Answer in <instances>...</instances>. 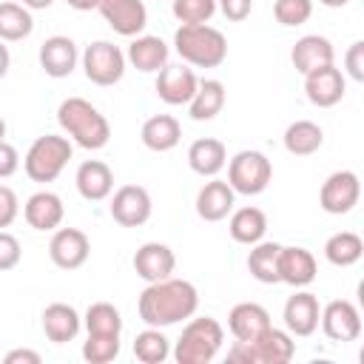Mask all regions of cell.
<instances>
[{
	"label": "cell",
	"instance_id": "obj_27",
	"mask_svg": "<svg viewBox=\"0 0 364 364\" xmlns=\"http://www.w3.org/2000/svg\"><path fill=\"white\" fill-rule=\"evenodd\" d=\"M142 145L148 151H156V154H165V151H173L182 139V125L176 117L171 114H154L142 122Z\"/></svg>",
	"mask_w": 364,
	"mask_h": 364
},
{
	"label": "cell",
	"instance_id": "obj_18",
	"mask_svg": "<svg viewBox=\"0 0 364 364\" xmlns=\"http://www.w3.org/2000/svg\"><path fill=\"white\" fill-rule=\"evenodd\" d=\"M176 270V256L168 245L162 242H145L136 247L134 253V273L142 279V282H159V279H168L173 276Z\"/></svg>",
	"mask_w": 364,
	"mask_h": 364
},
{
	"label": "cell",
	"instance_id": "obj_24",
	"mask_svg": "<svg viewBox=\"0 0 364 364\" xmlns=\"http://www.w3.org/2000/svg\"><path fill=\"white\" fill-rule=\"evenodd\" d=\"M74 182L85 202H102L114 193V171L102 159H85L77 168Z\"/></svg>",
	"mask_w": 364,
	"mask_h": 364
},
{
	"label": "cell",
	"instance_id": "obj_3",
	"mask_svg": "<svg viewBox=\"0 0 364 364\" xmlns=\"http://www.w3.org/2000/svg\"><path fill=\"white\" fill-rule=\"evenodd\" d=\"M173 48L191 68H219L228 60V40L208 23H182L173 31Z\"/></svg>",
	"mask_w": 364,
	"mask_h": 364
},
{
	"label": "cell",
	"instance_id": "obj_29",
	"mask_svg": "<svg viewBox=\"0 0 364 364\" xmlns=\"http://www.w3.org/2000/svg\"><path fill=\"white\" fill-rule=\"evenodd\" d=\"M228 230H230V239L239 242V245H256L264 239L267 233V216L262 208L256 205H245L239 210H230V222H228Z\"/></svg>",
	"mask_w": 364,
	"mask_h": 364
},
{
	"label": "cell",
	"instance_id": "obj_21",
	"mask_svg": "<svg viewBox=\"0 0 364 364\" xmlns=\"http://www.w3.org/2000/svg\"><path fill=\"white\" fill-rule=\"evenodd\" d=\"M336 60V48L327 37L321 34H304L293 43L290 48V63L299 74H310L313 68H321V65H330Z\"/></svg>",
	"mask_w": 364,
	"mask_h": 364
},
{
	"label": "cell",
	"instance_id": "obj_35",
	"mask_svg": "<svg viewBox=\"0 0 364 364\" xmlns=\"http://www.w3.org/2000/svg\"><path fill=\"white\" fill-rule=\"evenodd\" d=\"M82 324L88 333H102V336H122V316L111 301H94L88 304Z\"/></svg>",
	"mask_w": 364,
	"mask_h": 364
},
{
	"label": "cell",
	"instance_id": "obj_8",
	"mask_svg": "<svg viewBox=\"0 0 364 364\" xmlns=\"http://www.w3.org/2000/svg\"><path fill=\"white\" fill-rule=\"evenodd\" d=\"M82 71H85V80L94 82V85H117L125 74V51L119 46H114L111 40H97L91 46H85L82 51Z\"/></svg>",
	"mask_w": 364,
	"mask_h": 364
},
{
	"label": "cell",
	"instance_id": "obj_32",
	"mask_svg": "<svg viewBox=\"0 0 364 364\" xmlns=\"http://www.w3.org/2000/svg\"><path fill=\"white\" fill-rule=\"evenodd\" d=\"M279 242H256L247 253V270L262 284H279Z\"/></svg>",
	"mask_w": 364,
	"mask_h": 364
},
{
	"label": "cell",
	"instance_id": "obj_11",
	"mask_svg": "<svg viewBox=\"0 0 364 364\" xmlns=\"http://www.w3.org/2000/svg\"><path fill=\"white\" fill-rule=\"evenodd\" d=\"M318 324H321V333L330 338V341H338V344H347V341H355L361 336V313L353 301L347 299H333L321 307V316H318Z\"/></svg>",
	"mask_w": 364,
	"mask_h": 364
},
{
	"label": "cell",
	"instance_id": "obj_37",
	"mask_svg": "<svg viewBox=\"0 0 364 364\" xmlns=\"http://www.w3.org/2000/svg\"><path fill=\"white\" fill-rule=\"evenodd\" d=\"M119 355V336H102V333H88L82 341V358L88 364H108Z\"/></svg>",
	"mask_w": 364,
	"mask_h": 364
},
{
	"label": "cell",
	"instance_id": "obj_13",
	"mask_svg": "<svg viewBox=\"0 0 364 364\" xmlns=\"http://www.w3.org/2000/svg\"><path fill=\"white\" fill-rule=\"evenodd\" d=\"M344 91H347V80H344V71L336 68V63L304 74V94H307L310 105H316V108L338 105L344 100Z\"/></svg>",
	"mask_w": 364,
	"mask_h": 364
},
{
	"label": "cell",
	"instance_id": "obj_26",
	"mask_svg": "<svg viewBox=\"0 0 364 364\" xmlns=\"http://www.w3.org/2000/svg\"><path fill=\"white\" fill-rule=\"evenodd\" d=\"M168 43L156 34H136L125 51V60L136 68V71H145V74H156L165 63H168Z\"/></svg>",
	"mask_w": 364,
	"mask_h": 364
},
{
	"label": "cell",
	"instance_id": "obj_40",
	"mask_svg": "<svg viewBox=\"0 0 364 364\" xmlns=\"http://www.w3.org/2000/svg\"><path fill=\"white\" fill-rule=\"evenodd\" d=\"M23 259V247H20V239L9 230H0V273L6 270H14Z\"/></svg>",
	"mask_w": 364,
	"mask_h": 364
},
{
	"label": "cell",
	"instance_id": "obj_16",
	"mask_svg": "<svg viewBox=\"0 0 364 364\" xmlns=\"http://www.w3.org/2000/svg\"><path fill=\"white\" fill-rule=\"evenodd\" d=\"M97 11L122 37H136L148 26V9L142 0H97Z\"/></svg>",
	"mask_w": 364,
	"mask_h": 364
},
{
	"label": "cell",
	"instance_id": "obj_4",
	"mask_svg": "<svg viewBox=\"0 0 364 364\" xmlns=\"http://www.w3.org/2000/svg\"><path fill=\"white\" fill-rule=\"evenodd\" d=\"M222 341L225 330L213 316H191L173 344V358L176 364H208L222 350Z\"/></svg>",
	"mask_w": 364,
	"mask_h": 364
},
{
	"label": "cell",
	"instance_id": "obj_49",
	"mask_svg": "<svg viewBox=\"0 0 364 364\" xmlns=\"http://www.w3.org/2000/svg\"><path fill=\"white\" fill-rule=\"evenodd\" d=\"M321 6H327V9H341V6H347L350 0H318Z\"/></svg>",
	"mask_w": 364,
	"mask_h": 364
},
{
	"label": "cell",
	"instance_id": "obj_30",
	"mask_svg": "<svg viewBox=\"0 0 364 364\" xmlns=\"http://www.w3.org/2000/svg\"><path fill=\"white\" fill-rule=\"evenodd\" d=\"M225 100H228V94H225V85L219 80H199V85L188 102V114L196 122H208L216 114H222Z\"/></svg>",
	"mask_w": 364,
	"mask_h": 364
},
{
	"label": "cell",
	"instance_id": "obj_50",
	"mask_svg": "<svg viewBox=\"0 0 364 364\" xmlns=\"http://www.w3.org/2000/svg\"><path fill=\"white\" fill-rule=\"evenodd\" d=\"M0 139H6V119L0 117Z\"/></svg>",
	"mask_w": 364,
	"mask_h": 364
},
{
	"label": "cell",
	"instance_id": "obj_48",
	"mask_svg": "<svg viewBox=\"0 0 364 364\" xmlns=\"http://www.w3.org/2000/svg\"><path fill=\"white\" fill-rule=\"evenodd\" d=\"M20 3H23L28 11H40V9H48L54 0H20Z\"/></svg>",
	"mask_w": 364,
	"mask_h": 364
},
{
	"label": "cell",
	"instance_id": "obj_42",
	"mask_svg": "<svg viewBox=\"0 0 364 364\" xmlns=\"http://www.w3.org/2000/svg\"><path fill=\"white\" fill-rule=\"evenodd\" d=\"M20 216V199L9 185H0V230H6Z\"/></svg>",
	"mask_w": 364,
	"mask_h": 364
},
{
	"label": "cell",
	"instance_id": "obj_19",
	"mask_svg": "<svg viewBox=\"0 0 364 364\" xmlns=\"http://www.w3.org/2000/svg\"><path fill=\"white\" fill-rule=\"evenodd\" d=\"M318 273V264H316V256L307 250V247H299V245H290L279 250V282L290 284V287H307Z\"/></svg>",
	"mask_w": 364,
	"mask_h": 364
},
{
	"label": "cell",
	"instance_id": "obj_22",
	"mask_svg": "<svg viewBox=\"0 0 364 364\" xmlns=\"http://www.w3.org/2000/svg\"><path fill=\"white\" fill-rule=\"evenodd\" d=\"M236 205V193L225 179L210 176V182H205L196 193V213L205 222H222Z\"/></svg>",
	"mask_w": 364,
	"mask_h": 364
},
{
	"label": "cell",
	"instance_id": "obj_31",
	"mask_svg": "<svg viewBox=\"0 0 364 364\" xmlns=\"http://www.w3.org/2000/svg\"><path fill=\"white\" fill-rule=\"evenodd\" d=\"M284 148L293 156H310L324 145V131L313 119H296L284 128Z\"/></svg>",
	"mask_w": 364,
	"mask_h": 364
},
{
	"label": "cell",
	"instance_id": "obj_44",
	"mask_svg": "<svg viewBox=\"0 0 364 364\" xmlns=\"http://www.w3.org/2000/svg\"><path fill=\"white\" fill-rule=\"evenodd\" d=\"M20 168V154L11 142L0 139V179H9L11 173H17Z\"/></svg>",
	"mask_w": 364,
	"mask_h": 364
},
{
	"label": "cell",
	"instance_id": "obj_46",
	"mask_svg": "<svg viewBox=\"0 0 364 364\" xmlns=\"http://www.w3.org/2000/svg\"><path fill=\"white\" fill-rule=\"evenodd\" d=\"M9 65H11V54H9V46L0 40V80L9 74Z\"/></svg>",
	"mask_w": 364,
	"mask_h": 364
},
{
	"label": "cell",
	"instance_id": "obj_23",
	"mask_svg": "<svg viewBox=\"0 0 364 364\" xmlns=\"http://www.w3.org/2000/svg\"><path fill=\"white\" fill-rule=\"evenodd\" d=\"M270 327V313L256 301H239L228 313V330L236 341H253Z\"/></svg>",
	"mask_w": 364,
	"mask_h": 364
},
{
	"label": "cell",
	"instance_id": "obj_28",
	"mask_svg": "<svg viewBox=\"0 0 364 364\" xmlns=\"http://www.w3.org/2000/svg\"><path fill=\"white\" fill-rule=\"evenodd\" d=\"M188 165L193 173L199 176H216L225 165H228V148L222 139H213V136H202V139H193L191 148H188Z\"/></svg>",
	"mask_w": 364,
	"mask_h": 364
},
{
	"label": "cell",
	"instance_id": "obj_45",
	"mask_svg": "<svg viewBox=\"0 0 364 364\" xmlns=\"http://www.w3.org/2000/svg\"><path fill=\"white\" fill-rule=\"evenodd\" d=\"M3 361H6V364H40V353L17 347V350L6 353V355H3Z\"/></svg>",
	"mask_w": 364,
	"mask_h": 364
},
{
	"label": "cell",
	"instance_id": "obj_7",
	"mask_svg": "<svg viewBox=\"0 0 364 364\" xmlns=\"http://www.w3.org/2000/svg\"><path fill=\"white\" fill-rule=\"evenodd\" d=\"M273 179V165L262 151H239L236 156L228 159V185L233 193L242 196H256L262 193Z\"/></svg>",
	"mask_w": 364,
	"mask_h": 364
},
{
	"label": "cell",
	"instance_id": "obj_12",
	"mask_svg": "<svg viewBox=\"0 0 364 364\" xmlns=\"http://www.w3.org/2000/svg\"><path fill=\"white\" fill-rule=\"evenodd\" d=\"M199 85V77L191 65L185 63H165L159 71H156V97L165 102V105H188L193 91Z\"/></svg>",
	"mask_w": 364,
	"mask_h": 364
},
{
	"label": "cell",
	"instance_id": "obj_38",
	"mask_svg": "<svg viewBox=\"0 0 364 364\" xmlns=\"http://www.w3.org/2000/svg\"><path fill=\"white\" fill-rule=\"evenodd\" d=\"M273 17L287 28L304 26L313 17V0H273Z\"/></svg>",
	"mask_w": 364,
	"mask_h": 364
},
{
	"label": "cell",
	"instance_id": "obj_1",
	"mask_svg": "<svg viewBox=\"0 0 364 364\" xmlns=\"http://www.w3.org/2000/svg\"><path fill=\"white\" fill-rule=\"evenodd\" d=\"M199 307V290L188 279H159L151 282L136 301L139 318L148 327H171L191 318Z\"/></svg>",
	"mask_w": 364,
	"mask_h": 364
},
{
	"label": "cell",
	"instance_id": "obj_15",
	"mask_svg": "<svg viewBox=\"0 0 364 364\" xmlns=\"http://www.w3.org/2000/svg\"><path fill=\"white\" fill-rule=\"evenodd\" d=\"M48 256L60 270H77L91 256V239L80 228H57L48 242Z\"/></svg>",
	"mask_w": 364,
	"mask_h": 364
},
{
	"label": "cell",
	"instance_id": "obj_34",
	"mask_svg": "<svg viewBox=\"0 0 364 364\" xmlns=\"http://www.w3.org/2000/svg\"><path fill=\"white\" fill-rule=\"evenodd\" d=\"M34 28V17L23 3H0V40L3 43H17L26 40Z\"/></svg>",
	"mask_w": 364,
	"mask_h": 364
},
{
	"label": "cell",
	"instance_id": "obj_43",
	"mask_svg": "<svg viewBox=\"0 0 364 364\" xmlns=\"http://www.w3.org/2000/svg\"><path fill=\"white\" fill-rule=\"evenodd\" d=\"M216 9H219L230 23H242V20L250 17L253 0H216Z\"/></svg>",
	"mask_w": 364,
	"mask_h": 364
},
{
	"label": "cell",
	"instance_id": "obj_10",
	"mask_svg": "<svg viewBox=\"0 0 364 364\" xmlns=\"http://www.w3.org/2000/svg\"><path fill=\"white\" fill-rule=\"evenodd\" d=\"M111 219L122 228H139L151 219V210H154V202H151V193L142 188V185H122L111 193Z\"/></svg>",
	"mask_w": 364,
	"mask_h": 364
},
{
	"label": "cell",
	"instance_id": "obj_5",
	"mask_svg": "<svg viewBox=\"0 0 364 364\" xmlns=\"http://www.w3.org/2000/svg\"><path fill=\"white\" fill-rule=\"evenodd\" d=\"M71 154H74V145L68 136L43 134L28 145V151L23 156V171L31 182H40V185L54 182L63 173V168L68 165Z\"/></svg>",
	"mask_w": 364,
	"mask_h": 364
},
{
	"label": "cell",
	"instance_id": "obj_47",
	"mask_svg": "<svg viewBox=\"0 0 364 364\" xmlns=\"http://www.w3.org/2000/svg\"><path fill=\"white\" fill-rule=\"evenodd\" d=\"M71 9H77V11H91V9H97V0H65Z\"/></svg>",
	"mask_w": 364,
	"mask_h": 364
},
{
	"label": "cell",
	"instance_id": "obj_41",
	"mask_svg": "<svg viewBox=\"0 0 364 364\" xmlns=\"http://www.w3.org/2000/svg\"><path fill=\"white\" fill-rule=\"evenodd\" d=\"M344 71L350 80L364 82V40H355L344 54Z\"/></svg>",
	"mask_w": 364,
	"mask_h": 364
},
{
	"label": "cell",
	"instance_id": "obj_33",
	"mask_svg": "<svg viewBox=\"0 0 364 364\" xmlns=\"http://www.w3.org/2000/svg\"><path fill=\"white\" fill-rule=\"evenodd\" d=\"M364 256V239L353 230H338L324 242V259L336 267H353Z\"/></svg>",
	"mask_w": 364,
	"mask_h": 364
},
{
	"label": "cell",
	"instance_id": "obj_9",
	"mask_svg": "<svg viewBox=\"0 0 364 364\" xmlns=\"http://www.w3.org/2000/svg\"><path fill=\"white\" fill-rule=\"evenodd\" d=\"M361 199V179L355 171H336L330 173L318 188V205L324 213L344 216L350 213Z\"/></svg>",
	"mask_w": 364,
	"mask_h": 364
},
{
	"label": "cell",
	"instance_id": "obj_14",
	"mask_svg": "<svg viewBox=\"0 0 364 364\" xmlns=\"http://www.w3.org/2000/svg\"><path fill=\"white\" fill-rule=\"evenodd\" d=\"M318 316H321L318 296L310 290H301V287H296V293L284 301V310H282L284 330L299 338H307L318 330Z\"/></svg>",
	"mask_w": 364,
	"mask_h": 364
},
{
	"label": "cell",
	"instance_id": "obj_6",
	"mask_svg": "<svg viewBox=\"0 0 364 364\" xmlns=\"http://www.w3.org/2000/svg\"><path fill=\"white\" fill-rule=\"evenodd\" d=\"M296 355V341L287 330L267 327L259 338L253 341H236L228 350L230 361H245V364H287Z\"/></svg>",
	"mask_w": 364,
	"mask_h": 364
},
{
	"label": "cell",
	"instance_id": "obj_25",
	"mask_svg": "<svg viewBox=\"0 0 364 364\" xmlns=\"http://www.w3.org/2000/svg\"><path fill=\"white\" fill-rule=\"evenodd\" d=\"M80 327H82L80 313L71 304H65V301H54V304H48L43 310V333H46V338L51 344H68V341H74L77 333H80Z\"/></svg>",
	"mask_w": 364,
	"mask_h": 364
},
{
	"label": "cell",
	"instance_id": "obj_17",
	"mask_svg": "<svg viewBox=\"0 0 364 364\" xmlns=\"http://www.w3.org/2000/svg\"><path fill=\"white\" fill-rule=\"evenodd\" d=\"M40 68L54 77V80H63V77H71L77 63H80V51H77V43L65 34H54V37H46L43 46H40Z\"/></svg>",
	"mask_w": 364,
	"mask_h": 364
},
{
	"label": "cell",
	"instance_id": "obj_36",
	"mask_svg": "<svg viewBox=\"0 0 364 364\" xmlns=\"http://www.w3.org/2000/svg\"><path fill=\"white\" fill-rule=\"evenodd\" d=\"M134 355L142 364H162L171 355V341L165 338L162 327H148V330L136 333V338H134Z\"/></svg>",
	"mask_w": 364,
	"mask_h": 364
},
{
	"label": "cell",
	"instance_id": "obj_2",
	"mask_svg": "<svg viewBox=\"0 0 364 364\" xmlns=\"http://www.w3.org/2000/svg\"><path fill=\"white\" fill-rule=\"evenodd\" d=\"M57 122H60L63 134H65L74 145H80V148H85V151H100V148H105L108 139H111V125H108V119L100 114L97 105H91V102L82 100V97H68V100H63L60 108H57Z\"/></svg>",
	"mask_w": 364,
	"mask_h": 364
},
{
	"label": "cell",
	"instance_id": "obj_39",
	"mask_svg": "<svg viewBox=\"0 0 364 364\" xmlns=\"http://www.w3.org/2000/svg\"><path fill=\"white\" fill-rule=\"evenodd\" d=\"M171 11L179 23H210L216 0H171Z\"/></svg>",
	"mask_w": 364,
	"mask_h": 364
},
{
	"label": "cell",
	"instance_id": "obj_20",
	"mask_svg": "<svg viewBox=\"0 0 364 364\" xmlns=\"http://www.w3.org/2000/svg\"><path fill=\"white\" fill-rule=\"evenodd\" d=\"M23 216L34 230H57L65 216V205L54 191H37L26 199Z\"/></svg>",
	"mask_w": 364,
	"mask_h": 364
}]
</instances>
